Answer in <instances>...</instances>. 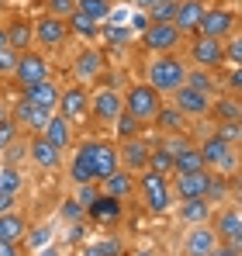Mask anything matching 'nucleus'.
<instances>
[{"mask_svg": "<svg viewBox=\"0 0 242 256\" xmlns=\"http://www.w3.org/2000/svg\"><path fill=\"white\" fill-rule=\"evenodd\" d=\"M187 59L176 56V52H162V56H152L146 62V84L152 86L160 97H170L173 90L187 84Z\"/></svg>", "mask_w": 242, "mask_h": 256, "instance_id": "f257e3e1", "label": "nucleus"}, {"mask_svg": "<svg viewBox=\"0 0 242 256\" xmlns=\"http://www.w3.org/2000/svg\"><path fill=\"white\" fill-rule=\"evenodd\" d=\"M135 194H138V201L146 204L149 214H170L173 204H176L173 187H170V176L152 173V170H142L135 176Z\"/></svg>", "mask_w": 242, "mask_h": 256, "instance_id": "f03ea898", "label": "nucleus"}, {"mask_svg": "<svg viewBox=\"0 0 242 256\" xmlns=\"http://www.w3.org/2000/svg\"><path fill=\"white\" fill-rule=\"evenodd\" d=\"M162 104H166V97H160L146 80H142V84H128V90L121 94V108H124V114H132L142 128L156 122V114L162 111Z\"/></svg>", "mask_w": 242, "mask_h": 256, "instance_id": "7ed1b4c3", "label": "nucleus"}, {"mask_svg": "<svg viewBox=\"0 0 242 256\" xmlns=\"http://www.w3.org/2000/svg\"><path fill=\"white\" fill-rule=\"evenodd\" d=\"M76 152H80L83 160L90 163V170H94V180L100 184V180H108L111 173L121 170L118 163V142L114 138H83L80 146H73Z\"/></svg>", "mask_w": 242, "mask_h": 256, "instance_id": "20e7f679", "label": "nucleus"}, {"mask_svg": "<svg viewBox=\"0 0 242 256\" xmlns=\"http://www.w3.org/2000/svg\"><path fill=\"white\" fill-rule=\"evenodd\" d=\"M194 146H198V152H201L204 170H211V173H236V166H239V146H228L218 132L201 135V142H194Z\"/></svg>", "mask_w": 242, "mask_h": 256, "instance_id": "39448f33", "label": "nucleus"}, {"mask_svg": "<svg viewBox=\"0 0 242 256\" xmlns=\"http://www.w3.org/2000/svg\"><path fill=\"white\" fill-rule=\"evenodd\" d=\"M52 76V62H48V56L38 52V48H28V52H18V59H14V70H10V80L21 86H32V84H42V80H48Z\"/></svg>", "mask_w": 242, "mask_h": 256, "instance_id": "423d86ee", "label": "nucleus"}, {"mask_svg": "<svg viewBox=\"0 0 242 256\" xmlns=\"http://www.w3.org/2000/svg\"><path fill=\"white\" fill-rule=\"evenodd\" d=\"M184 59H187V66H194V70L218 73V70H225V42L194 35L190 45H187V56H184Z\"/></svg>", "mask_w": 242, "mask_h": 256, "instance_id": "0eeeda50", "label": "nucleus"}, {"mask_svg": "<svg viewBox=\"0 0 242 256\" xmlns=\"http://www.w3.org/2000/svg\"><path fill=\"white\" fill-rule=\"evenodd\" d=\"M236 32H239V18H236V10L225 7V4H218V7L208 4L201 24H198V35H201V38H214V42H225V38L236 35Z\"/></svg>", "mask_w": 242, "mask_h": 256, "instance_id": "6e6552de", "label": "nucleus"}, {"mask_svg": "<svg viewBox=\"0 0 242 256\" xmlns=\"http://www.w3.org/2000/svg\"><path fill=\"white\" fill-rule=\"evenodd\" d=\"M56 114H62L70 125H76V128H80L83 122H90V90H86V84L62 86L59 104H56Z\"/></svg>", "mask_w": 242, "mask_h": 256, "instance_id": "1a4fd4ad", "label": "nucleus"}, {"mask_svg": "<svg viewBox=\"0 0 242 256\" xmlns=\"http://www.w3.org/2000/svg\"><path fill=\"white\" fill-rule=\"evenodd\" d=\"M124 111L121 108V90L118 86H100L90 94V122L97 128H111L118 122V114Z\"/></svg>", "mask_w": 242, "mask_h": 256, "instance_id": "9d476101", "label": "nucleus"}, {"mask_svg": "<svg viewBox=\"0 0 242 256\" xmlns=\"http://www.w3.org/2000/svg\"><path fill=\"white\" fill-rule=\"evenodd\" d=\"M32 32H35V48L38 52H59L62 45L70 42V28L62 18H52V14H42L32 21Z\"/></svg>", "mask_w": 242, "mask_h": 256, "instance_id": "9b49d317", "label": "nucleus"}, {"mask_svg": "<svg viewBox=\"0 0 242 256\" xmlns=\"http://www.w3.org/2000/svg\"><path fill=\"white\" fill-rule=\"evenodd\" d=\"M138 45H142V52H149V56H162V52H180V45H184V35L170 24V21H162V24H149L146 32H138Z\"/></svg>", "mask_w": 242, "mask_h": 256, "instance_id": "f8f14e48", "label": "nucleus"}, {"mask_svg": "<svg viewBox=\"0 0 242 256\" xmlns=\"http://www.w3.org/2000/svg\"><path fill=\"white\" fill-rule=\"evenodd\" d=\"M211 100H214L211 94H201V90H194V86H187V84L170 94V108H176L187 122L190 118H208L211 114Z\"/></svg>", "mask_w": 242, "mask_h": 256, "instance_id": "ddd939ff", "label": "nucleus"}, {"mask_svg": "<svg viewBox=\"0 0 242 256\" xmlns=\"http://www.w3.org/2000/svg\"><path fill=\"white\" fill-rule=\"evenodd\" d=\"M24 156H28V163L42 173H56V170H62V163H66V152H59V149H56L52 142H45L42 135H32V138H28Z\"/></svg>", "mask_w": 242, "mask_h": 256, "instance_id": "4468645a", "label": "nucleus"}, {"mask_svg": "<svg viewBox=\"0 0 242 256\" xmlns=\"http://www.w3.org/2000/svg\"><path fill=\"white\" fill-rule=\"evenodd\" d=\"M208 225L214 228V236H218L222 246H236V250H242V214H239V204H228V208H222L218 214H211Z\"/></svg>", "mask_w": 242, "mask_h": 256, "instance_id": "2eb2a0df", "label": "nucleus"}, {"mask_svg": "<svg viewBox=\"0 0 242 256\" xmlns=\"http://www.w3.org/2000/svg\"><path fill=\"white\" fill-rule=\"evenodd\" d=\"M149 152H152V142H149V138H142V135L118 142V163H121V170H128V173H135V176H138V173L149 166Z\"/></svg>", "mask_w": 242, "mask_h": 256, "instance_id": "dca6fc26", "label": "nucleus"}, {"mask_svg": "<svg viewBox=\"0 0 242 256\" xmlns=\"http://www.w3.org/2000/svg\"><path fill=\"white\" fill-rule=\"evenodd\" d=\"M208 180L211 170H194V173H170V187H173V198L176 201H194L208 194Z\"/></svg>", "mask_w": 242, "mask_h": 256, "instance_id": "f3484780", "label": "nucleus"}, {"mask_svg": "<svg viewBox=\"0 0 242 256\" xmlns=\"http://www.w3.org/2000/svg\"><path fill=\"white\" fill-rule=\"evenodd\" d=\"M52 114H56V111L38 108V104H32V100H24V97H18V100H14V108H10V118L24 128V132H32V135H38L42 128L48 125V118H52Z\"/></svg>", "mask_w": 242, "mask_h": 256, "instance_id": "a211bd4d", "label": "nucleus"}, {"mask_svg": "<svg viewBox=\"0 0 242 256\" xmlns=\"http://www.w3.org/2000/svg\"><path fill=\"white\" fill-rule=\"evenodd\" d=\"M204 10H208V0H176V10H173V28L190 38L198 35V24H201Z\"/></svg>", "mask_w": 242, "mask_h": 256, "instance_id": "6ab92c4d", "label": "nucleus"}, {"mask_svg": "<svg viewBox=\"0 0 242 256\" xmlns=\"http://www.w3.org/2000/svg\"><path fill=\"white\" fill-rule=\"evenodd\" d=\"M218 246V236L214 228L201 222V225H187V236H184V256H208Z\"/></svg>", "mask_w": 242, "mask_h": 256, "instance_id": "aec40b11", "label": "nucleus"}, {"mask_svg": "<svg viewBox=\"0 0 242 256\" xmlns=\"http://www.w3.org/2000/svg\"><path fill=\"white\" fill-rule=\"evenodd\" d=\"M38 135L45 138V142H52L59 152H70V149L76 146V125H70L62 114H52V118H48V125L42 128Z\"/></svg>", "mask_w": 242, "mask_h": 256, "instance_id": "412c9836", "label": "nucleus"}, {"mask_svg": "<svg viewBox=\"0 0 242 256\" xmlns=\"http://www.w3.org/2000/svg\"><path fill=\"white\" fill-rule=\"evenodd\" d=\"M104 73V52L100 48H83L80 56L73 59V76L76 84H94Z\"/></svg>", "mask_w": 242, "mask_h": 256, "instance_id": "4be33fe9", "label": "nucleus"}, {"mask_svg": "<svg viewBox=\"0 0 242 256\" xmlns=\"http://www.w3.org/2000/svg\"><path fill=\"white\" fill-rule=\"evenodd\" d=\"M4 35H7V48L10 52H28L35 48V32H32V21L28 18H10L4 24Z\"/></svg>", "mask_w": 242, "mask_h": 256, "instance_id": "5701e85b", "label": "nucleus"}, {"mask_svg": "<svg viewBox=\"0 0 242 256\" xmlns=\"http://www.w3.org/2000/svg\"><path fill=\"white\" fill-rule=\"evenodd\" d=\"M59 94H62V84H59L56 76H48V80H42V84H32V86L21 90L24 100H32V104H38V108H48V111H56Z\"/></svg>", "mask_w": 242, "mask_h": 256, "instance_id": "b1692460", "label": "nucleus"}, {"mask_svg": "<svg viewBox=\"0 0 242 256\" xmlns=\"http://www.w3.org/2000/svg\"><path fill=\"white\" fill-rule=\"evenodd\" d=\"M97 187H100V194H104V198H114V201L124 204L128 198H135V173L118 170V173H111L108 180H100Z\"/></svg>", "mask_w": 242, "mask_h": 256, "instance_id": "393cba45", "label": "nucleus"}, {"mask_svg": "<svg viewBox=\"0 0 242 256\" xmlns=\"http://www.w3.org/2000/svg\"><path fill=\"white\" fill-rule=\"evenodd\" d=\"M28 228H32L28 218L18 212V208L14 212H0V242H18L21 246L24 236H28Z\"/></svg>", "mask_w": 242, "mask_h": 256, "instance_id": "a878e982", "label": "nucleus"}, {"mask_svg": "<svg viewBox=\"0 0 242 256\" xmlns=\"http://www.w3.org/2000/svg\"><path fill=\"white\" fill-rule=\"evenodd\" d=\"M211 118L218 125L225 122H242V104H239V94H218L211 100Z\"/></svg>", "mask_w": 242, "mask_h": 256, "instance_id": "bb28decb", "label": "nucleus"}, {"mask_svg": "<svg viewBox=\"0 0 242 256\" xmlns=\"http://www.w3.org/2000/svg\"><path fill=\"white\" fill-rule=\"evenodd\" d=\"M176 214H180V222H187V225H201V222H211V201H204V198H194V201H176L173 204Z\"/></svg>", "mask_w": 242, "mask_h": 256, "instance_id": "cd10ccee", "label": "nucleus"}, {"mask_svg": "<svg viewBox=\"0 0 242 256\" xmlns=\"http://www.w3.org/2000/svg\"><path fill=\"white\" fill-rule=\"evenodd\" d=\"M66 28H70V35H80V38H86V42L100 38V24L90 21L86 14H80V10H73V14L66 18Z\"/></svg>", "mask_w": 242, "mask_h": 256, "instance_id": "c85d7f7f", "label": "nucleus"}, {"mask_svg": "<svg viewBox=\"0 0 242 256\" xmlns=\"http://www.w3.org/2000/svg\"><path fill=\"white\" fill-rule=\"evenodd\" d=\"M187 86H194V90H201V94H211V97H218L222 94V84H218V73H208V70H187Z\"/></svg>", "mask_w": 242, "mask_h": 256, "instance_id": "c756f323", "label": "nucleus"}, {"mask_svg": "<svg viewBox=\"0 0 242 256\" xmlns=\"http://www.w3.org/2000/svg\"><path fill=\"white\" fill-rule=\"evenodd\" d=\"M86 212L94 214L97 222H118L121 214V201H114V198H104V194H97L90 204H86Z\"/></svg>", "mask_w": 242, "mask_h": 256, "instance_id": "7c9ffc66", "label": "nucleus"}, {"mask_svg": "<svg viewBox=\"0 0 242 256\" xmlns=\"http://www.w3.org/2000/svg\"><path fill=\"white\" fill-rule=\"evenodd\" d=\"M194 170H204V163H201L198 146H194V142H187V146L173 156V173H194Z\"/></svg>", "mask_w": 242, "mask_h": 256, "instance_id": "2f4dec72", "label": "nucleus"}, {"mask_svg": "<svg viewBox=\"0 0 242 256\" xmlns=\"http://www.w3.org/2000/svg\"><path fill=\"white\" fill-rule=\"evenodd\" d=\"M76 10H80V14H86L90 21L104 24V21H111L114 4H111V0H76Z\"/></svg>", "mask_w": 242, "mask_h": 256, "instance_id": "473e14b6", "label": "nucleus"}, {"mask_svg": "<svg viewBox=\"0 0 242 256\" xmlns=\"http://www.w3.org/2000/svg\"><path fill=\"white\" fill-rule=\"evenodd\" d=\"M21 190H24V173L18 170V166H0V194H10V198H21Z\"/></svg>", "mask_w": 242, "mask_h": 256, "instance_id": "72a5a7b5", "label": "nucleus"}, {"mask_svg": "<svg viewBox=\"0 0 242 256\" xmlns=\"http://www.w3.org/2000/svg\"><path fill=\"white\" fill-rule=\"evenodd\" d=\"M152 125H160L166 135H176V132H184L187 118H184V114H180L176 108H166V104H162V111L156 114V122H152Z\"/></svg>", "mask_w": 242, "mask_h": 256, "instance_id": "f704fd0d", "label": "nucleus"}, {"mask_svg": "<svg viewBox=\"0 0 242 256\" xmlns=\"http://www.w3.org/2000/svg\"><path fill=\"white\" fill-rule=\"evenodd\" d=\"M52 236H56V225L45 222V225H38V228H28L24 242H28L32 253H38V250H45V246H52Z\"/></svg>", "mask_w": 242, "mask_h": 256, "instance_id": "c9c22d12", "label": "nucleus"}, {"mask_svg": "<svg viewBox=\"0 0 242 256\" xmlns=\"http://www.w3.org/2000/svg\"><path fill=\"white\" fill-rule=\"evenodd\" d=\"M14 142H21V125L10 118V111L7 114H0V152H7Z\"/></svg>", "mask_w": 242, "mask_h": 256, "instance_id": "e433bc0d", "label": "nucleus"}, {"mask_svg": "<svg viewBox=\"0 0 242 256\" xmlns=\"http://www.w3.org/2000/svg\"><path fill=\"white\" fill-rule=\"evenodd\" d=\"M111 132H114V138H118V142H124V138H135V135H142V125H138L132 114H124V111H121L118 122L111 125Z\"/></svg>", "mask_w": 242, "mask_h": 256, "instance_id": "4c0bfd02", "label": "nucleus"}, {"mask_svg": "<svg viewBox=\"0 0 242 256\" xmlns=\"http://www.w3.org/2000/svg\"><path fill=\"white\" fill-rule=\"evenodd\" d=\"M146 170L170 176V173H173V156H170L162 146H152V152H149V166H146Z\"/></svg>", "mask_w": 242, "mask_h": 256, "instance_id": "58836bf2", "label": "nucleus"}, {"mask_svg": "<svg viewBox=\"0 0 242 256\" xmlns=\"http://www.w3.org/2000/svg\"><path fill=\"white\" fill-rule=\"evenodd\" d=\"M225 66H242V38H239V32L225 38Z\"/></svg>", "mask_w": 242, "mask_h": 256, "instance_id": "ea45409f", "label": "nucleus"}, {"mask_svg": "<svg viewBox=\"0 0 242 256\" xmlns=\"http://www.w3.org/2000/svg\"><path fill=\"white\" fill-rule=\"evenodd\" d=\"M218 73H225V70H218ZM218 84H225V90H228V94H239V90H242V66H228L225 80L218 76Z\"/></svg>", "mask_w": 242, "mask_h": 256, "instance_id": "a19ab883", "label": "nucleus"}, {"mask_svg": "<svg viewBox=\"0 0 242 256\" xmlns=\"http://www.w3.org/2000/svg\"><path fill=\"white\" fill-rule=\"evenodd\" d=\"M45 4H48V10H45V14H52V18H62V21H66V18L76 10V0H45Z\"/></svg>", "mask_w": 242, "mask_h": 256, "instance_id": "79ce46f5", "label": "nucleus"}, {"mask_svg": "<svg viewBox=\"0 0 242 256\" xmlns=\"http://www.w3.org/2000/svg\"><path fill=\"white\" fill-rule=\"evenodd\" d=\"M118 242H94V246H86L83 256H118Z\"/></svg>", "mask_w": 242, "mask_h": 256, "instance_id": "37998d69", "label": "nucleus"}, {"mask_svg": "<svg viewBox=\"0 0 242 256\" xmlns=\"http://www.w3.org/2000/svg\"><path fill=\"white\" fill-rule=\"evenodd\" d=\"M214 132H218V135H222L228 146H239V135H242V132H239V122H225V125L214 128Z\"/></svg>", "mask_w": 242, "mask_h": 256, "instance_id": "c03bdc74", "label": "nucleus"}, {"mask_svg": "<svg viewBox=\"0 0 242 256\" xmlns=\"http://www.w3.org/2000/svg\"><path fill=\"white\" fill-rule=\"evenodd\" d=\"M14 59H18V52H10V48H0V76H10V70H14Z\"/></svg>", "mask_w": 242, "mask_h": 256, "instance_id": "a18cd8bd", "label": "nucleus"}, {"mask_svg": "<svg viewBox=\"0 0 242 256\" xmlns=\"http://www.w3.org/2000/svg\"><path fill=\"white\" fill-rule=\"evenodd\" d=\"M208 256H239V250H236V246H222V242H218Z\"/></svg>", "mask_w": 242, "mask_h": 256, "instance_id": "49530a36", "label": "nucleus"}, {"mask_svg": "<svg viewBox=\"0 0 242 256\" xmlns=\"http://www.w3.org/2000/svg\"><path fill=\"white\" fill-rule=\"evenodd\" d=\"M18 208V198H10V194H0V212H14Z\"/></svg>", "mask_w": 242, "mask_h": 256, "instance_id": "de8ad7c7", "label": "nucleus"}, {"mask_svg": "<svg viewBox=\"0 0 242 256\" xmlns=\"http://www.w3.org/2000/svg\"><path fill=\"white\" fill-rule=\"evenodd\" d=\"M0 256H21L18 242H0Z\"/></svg>", "mask_w": 242, "mask_h": 256, "instance_id": "09e8293b", "label": "nucleus"}, {"mask_svg": "<svg viewBox=\"0 0 242 256\" xmlns=\"http://www.w3.org/2000/svg\"><path fill=\"white\" fill-rule=\"evenodd\" d=\"M156 4H162V0H132V7H135V10H152Z\"/></svg>", "mask_w": 242, "mask_h": 256, "instance_id": "8fccbe9b", "label": "nucleus"}, {"mask_svg": "<svg viewBox=\"0 0 242 256\" xmlns=\"http://www.w3.org/2000/svg\"><path fill=\"white\" fill-rule=\"evenodd\" d=\"M35 256H62V253H59L56 246H45V250H38V253H35Z\"/></svg>", "mask_w": 242, "mask_h": 256, "instance_id": "3c124183", "label": "nucleus"}, {"mask_svg": "<svg viewBox=\"0 0 242 256\" xmlns=\"http://www.w3.org/2000/svg\"><path fill=\"white\" fill-rule=\"evenodd\" d=\"M135 256H160V253H156V250H138Z\"/></svg>", "mask_w": 242, "mask_h": 256, "instance_id": "603ef678", "label": "nucleus"}, {"mask_svg": "<svg viewBox=\"0 0 242 256\" xmlns=\"http://www.w3.org/2000/svg\"><path fill=\"white\" fill-rule=\"evenodd\" d=\"M0 48H7V35H4V24H0Z\"/></svg>", "mask_w": 242, "mask_h": 256, "instance_id": "864d4df0", "label": "nucleus"}]
</instances>
